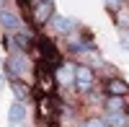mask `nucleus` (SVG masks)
<instances>
[{
	"mask_svg": "<svg viewBox=\"0 0 129 127\" xmlns=\"http://www.w3.org/2000/svg\"><path fill=\"white\" fill-rule=\"evenodd\" d=\"M126 96H109L106 99V112H124Z\"/></svg>",
	"mask_w": 129,
	"mask_h": 127,
	"instance_id": "obj_11",
	"label": "nucleus"
},
{
	"mask_svg": "<svg viewBox=\"0 0 129 127\" xmlns=\"http://www.w3.org/2000/svg\"><path fill=\"white\" fill-rule=\"evenodd\" d=\"M0 29H5L8 34H16V31H26L23 29V18L13 5L0 8Z\"/></svg>",
	"mask_w": 129,
	"mask_h": 127,
	"instance_id": "obj_3",
	"label": "nucleus"
},
{
	"mask_svg": "<svg viewBox=\"0 0 129 127\" xmlns=\"http://www.w3.org/2000/svg\"><path fill=\"white\" fill-rule=\"evenodd\" d=\"M0 65H3V60H0Z\"/></svg>",
	"mask_w": 129,
	"mask_h": 127,
	"instance_id": "obj_20",
	"label": "nucleus"
},
{
	"mask_svg": "<svg viewBox=\"0 0 129 127\" xmlns=\"http://www.w3.org/2000/svg\"><path fill=\"white\" fill-rule=\"evenodd\" d=\"M103 122H106V127H124V124H129L126 112H106Z\"/></svg>",
	"mask_w": 129,
	"mask_h": 127,
	"instance_id": "obj_9",
	"label": "nucleus"
},
{
	"mask_svg": "<svg viewBox=\"0 0 129 127\" xmlns=\"http://www.w3.org/2000/svg\"><path fill=\"white\" fill-rule=\"evenodd\" d=\"M49 29H52V34H57V36H67L70 31H75L78 29V21L75 18H67V16H59V13H54L49 21Z\"/></svg>",
	"mask_w": 129,
	"mask_h": 127,
	"instance_id": "obj_4",
	"label": "nucleus"
},
{
	"mask_svg": "<svg viewBox=\"0 0 129 127\" xmlns=\"http://www.w3.org/2000/svg\"><path fill=\"white\" fill-rule=\"evenodd\" d=\"M26 117H28L26 101H13V104H10V109H8V124L21 122V119H26Z\"/></svg>",
	"mask_w": 129,
	"mask_h": 127,
	"instance_id": "obj_8",
	"label": "nucleus"
},
{
	"mask_svg": "<svg viewBox=\"0 0 129 127\" xmlns=\"http://www.w3.org/2000/svg\"><path fill=\"white\" fill-rule=\"evenodd\" d=\"M72 86L78 88V93H88L90 88H95V70L88 68V65H83V62H75V80H72Z\"/></svg>",
	"mask_w": 129,
	"mask_h": 127,
	"instance_id": "obj_2",
	"label": "nucleus"
},
{
	"mask_svg": "<svg viewBox=\"0 0 129 127\" xmlns=\"http://www.w3.org/2000/svg\"><path fill=\"white\" fill-rule=\"evenodd\" d=\"M10 91H13L16 101H28V86L23 80H13V83H10Z\"/></svg>",
	"mask_w": 129,
	"mask_h": 127,
	"instance_id": "obj_10",
	"label": "nucleus"
},
{
	"mask_svg": "<svg viewBox=\"0 0 129 127\" xmlns=\"http://www.w3.org/2000/svg\"><path fill=\"white\" fill-rule=\"evenodd\" d=\"M103 5H106V8H109V10H111V13H116V10H119L121 5H126V3H124V0H103Z\"/></svg>",
	"mask_w": 129,
	"mask_h": 127,
	"instance_id": "obj_14",
	"label": "nucleus"
},
{
	"mask_svg": "<svg viewBox=\"0 0 129 127\" xmlns=\"http://www.w3.org/2000/svg\"><path fill=\"white\" fill-rule=\"evenodd\" d=\"M0 91H3V78H0Z\"/></svg>",
	"mask_w": 129,
	"mask_h": 127,
	"instance_id": "obj_19",
	"label": "nucleus"
},
{
	"mask_svg": "<svg viewBox=\"0 0 129 127\" xmlns=\"http://www.w3.org/2000/svg\"><path fill=\"white\" fill-rule=\"evenodd\" d=\"M8 127H31V122H28V117H26V119H21V122H13V124H8Z\"/></svg>",
	"mask_w": 129,
	"mask_h": 127,
	"instance_id": "obj_16",
	"label": "nucleus"
},
{
	"mask_svg": "<svg viewBox=\"0 0 129 127\" xmlns=\"http://www.w3.org/2000/svg\"><path fill=\"white\" fill-rule=\"evenodd\" d=\"M124 127H129V124H124Z\"/></svg>",
	"mask_w": 129,
	"mask_h": 127,
	"instance_id": "obj_21",
	"label": "nucleus"
},
{
	"mask_svg": "<svg viewBox=\"0 0 129 127\" xmlns=\"http://www.w3.org/2000/svg\"><path fill=\"white\" fill-rule=\"evenodd\" d=\"M114 16H116V24H119V29H129V5H121Z\"/></svg>",
	"mask_w": 129,
	"mask_h": 127,
	"instance_id": "obj_12",
	"label": "nucleus"
},
{
	"mask_svg": "<svg viewBox=\"0 0 129 127\" xmlns=\"http://www.w3.org/2000/svg\"><path fill=\"white\" fill-rule=\"evenodd\" d=\"M36 3H54V0H36Z\"/></svg>",
	"mask_w": 129,
	"mask_h": 127,
	"instance_id": "obj_18",
	"label": "nucleus"
},
{
	"mask_svg": "<svg viewBox=\"0 0 129 127\" xmlns=\"http://www.w3.org/2000/svg\"><path fill=\"white\" fill-rule=\"evenodd\" d=\"M5 5H10V0H0V8H5Z\"/></svg>",
	"mask_w": 129,
	"mask_h": 127,
	"instance_id": "obj_17",
	"label": "nucleus"
},
{
	"mask_svg": "<svg viewBox=\"0 0 129 127\" xmlns=\"http://www.w3.org/2000/svg\"><path fill=\"white\" fill-rule=\"evenodd\" d=\"M103 91H106V96H126L129 93V83L124 78H109L103 83Z\"/></svg>",
	"mask_w": 129,
	"mask_h": 127,
	"instance_id": "obj_6",
	"label": "nucleus"
},
{
	"mask_svg": "<svg viewBox=\"0 0 129 127\" xmlns=\"http://www.w3.org/2000/svg\"><path fill=\"white\" fill-rule=\"evenodd\" d=\"M52 16H54V3H36L34 5V21H36V26H44Z\"/></svg>",
	"mask_w": 129,
	"mask_h": 127,
	"instance_id": "obj_7",
	"label": "nucleus"
},
{
	"mask_svg": "<svg viewBox=\"0 0 129 127\" xmlns=\"http://www.w3.org/2000/svg\"><path fill=\"white\" fill-rule=\"evenodd\" d=\"M119 44L129 49V29H119Z\"/></svg>",
	"mask_w": 129,
	"mask_h": 127,
	"instance_id": "obj_15",
	"label": "nucleus"
},
{
	"mask_svg": "<svg viewBox=\"0 0 129 127\" xmlns=\"http://www.w3.org/2000/svg\"><path fill=\"white\" fill-rule=\"evenodd\" d=\"M54 80L59 83V88H70L75 80V62H62L54 73Z\"/></svg>",
	"mask_w": 129,
	"mask_h": 127,
	"instance_id": "obj_5",
	"label": "nucleus"
},
{
	"mask_svg": "<svg viewBox=\"0 0 129 127\" xmlns=\"http://www.w3.org/2000/svg\"><path fill=\"white\" fill-rule=\"evenodd\" d=\"M5 73L10 75V80H26V78H28V73H31L28 52L10 49V55H8V60H5Z\"/></svg>",
	"mask_w": 129,
	"mask_h": 127,
	"instance_id": "obj_1",
	"label": "nucleus"
},
{
	"mask_svg": "<svg viewBox=\"0 0 129 127\" xmlns=\"http://www.w3.org/2000/svg\"><path fill=\"white\" fill-rule=\"evenodd\" d=\"M83 127H106V122H103V117H88L83 122Z\"/></svg>",
	"mask_w": 129,
	"mask_h": 127,
	"instance_id": "obj_13",
	"label": "nucleus"
}]
</instances>
